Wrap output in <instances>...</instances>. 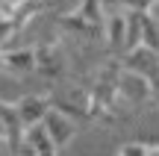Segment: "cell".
Listing matches in <instances>:
<instances>
[{
	"instance_id": "6da1fadb",
	"label": "cell",
	"mask_w": 159,
	"mask_h": 156,
	"mask_svg": "<svg viewBox=\"0 0 159 156\" xmlns=\"http://www.w3.org/2000/svg\"><path fill=\"white\" fill-rule=\"evenodd\" d=\"M35 74L50 80V82H59L68 77V62H65V53L59 47V41L35 44Z\"/></svg>"
},
{
	"instance_id": "7a4b0ae2",
	"label": "cell",
	"mask_w": 159,
	"mask_h": 156,
	"mask_svg": "<svg viewBox=\"0 0 159 156\" xmlns=\"http://www.w3.org/2000/svg\"><path fill=\"white\" fill-rule=\"evenodd\" d=\"M121 65L130 71H139L142 77H148L150 86L156 88V97H159V50H150V47L139 44L121 56Z\"/></svg>"
},
{
	"instance_id": "3957f363",
	"label": "cell",
	"mask_w": 159,
	"mask_h": 156,
	"mask_svg": "<svg viewBox=\"0 0 159 156\" xmlns=\"http://www.w3.org/2000/svg\"><path fill=\"white\" fill-rule=\"evenodd\" d=\"M53 24H56L59 33L65 35H74V38H85V41H94L100 38V35H106V27L103 24H94L89 21V18L77 15V12H56V18H53Z\"/></svg>"
},
{
	"instance_id": "277c9868",
	"label": "cell",
	"mask_w": 159,
	"mask_h": 156,
	"mask_svg": "<svg viewBox=\"0 0 159 156\" xmlns=\"http://www.w3.org/2000/svg\"><path fill=\"white\" fill-rule=\"evenodd\" d=\"M118 88H121V97L130 100L133 106H144V103H153L156 100V88L150 86V80L142 77L139 71H130V68L121 71Z\"/></svg>"
},
{
	"instance_id": "5b68a950",
	"label": "cell",
	"mask_w": 159,
	"mask_h": 156,
	"mask_svg": "<svg viewBox=\"0 0 159 156\" xmlns=\"http://www.w3.org/2000/svg\"><path fill=\"white\" fill-rule=\"evenodd\" d=\"M106 47L112 56H124L127 53V9H109L106 15Z\"/></svg>"
},
{
	"instance_id": "8992f818",
	"label": "cell",
	"mask_w": 159,
	"mask_h": 156,
	"mask_svg": "<svg viewBox=\"0 0 159 156\" xmlns=\"http://www.w3.org/2000/svg\"><path fill=\"white\" fill-rule=\"evenodd\" d=\"M56 141H53L50 130L44 127V121L39 124H30L27 130H24V141H21V153H56Z\"/></svg>"
},
{
	"instance_id": "52a82bcc",
	"label": "cell",
	"mask_w": 159,
	"mask_h": 156,
	"mask_svg": "<svg viewBox=\"0 0 159 156\" xmlns=\"http://www.w3.org/2000/svg\"><path fill=\"white\" fill-rule=\"evenodd\" d=\"M15 106L21 112V121L30 127V124H39L47 118V112L53 109V97L50 94H24Z\"/></svg>"
},
{
	"instance_id": "ba28073f",
	"label": "cell",
	"mask_w": 159,
	"mask_h": 156,
	"mask_svg": "<svg viewBox=\"0 0 159 156\" xmlns=\"http://www.w3.org/2000/svg\"><path fill=\"white\" fill-rule=\"evenodd\" d=\"M44 127L50 130V136H53L59 150L71 145V139H74V118L71 115H65V112H59V109H50L47 118H44Z\"/></svg>"
},
{
	"instance_id": "9c48e42d",
	"label": "cell",
	"mask_w": 159,
	"mask_h": 156,
	"mask_svg": "<svg viewBox=\"0 0 159 156\" xmlns=\"http://www.w3.org/2000/svg\"><path fill=\"white\" fill-rule=\"evenodd\" d=\"M6 62H9L12 74H35V47L6 50Z\"/></svg>"
},
{
	"instance_id": "30bf717a",
	"label": "cell",
	"mask_w": 159,
	"mask_h": 156,
	"mask_svg": "<svg viewBox=\"0 0 159 156\" xmlns=\"http://www.w3.org/2000/svg\"><path fill=\"white\" fill-rule=\"evenodd\" d=\"M71 12H77V15H83V18H89V21H94V24H103L106 27V3L103 0H77V6Z\"/></svg>"
},
{
	"instance_id": "8fae6325",
	"label": "cell",
	"mask_w": 159,
	"mask_h": 156,
	"mask_svg": "<svg viewBox=\"0 0 159 156\" xmlns=\"http://www.w3.org/2000/svg\"><path fill=\"white\" fill-rule=\"evenodd\" d=\"M142 44L150 47V50H159V24L150 12H144V35H142Z\"/></svg>"
},
{
	"instance_id": "7c38bea8",
	"label": "cell",
	"mask_w": 159,
	"mask_h": 156,
	"mask_svg": "<svg viewBox=\"0 0 159 156\" xmlns=\"http://www.w3.org/2000/svg\"><path fill=\"white\" fill-rule=\"evenodd\" d=\"M121 156H136V153H153V141L150 139H136V141H124L118 145Z\"/></svg>"
},
{
	"instance_id": "4fadbf2b",
	"label": "cell",
	"mask_w": 159,
	"mask_h": 156,
	"mask_svg": "<svg viewBox=\"0 0 159 156\" xmlns=\"http://www.w3.org/2000/svg\"><path fill=\"white\" fill-rule=\"evenodd\" d=\"M0 74H12L9 71V62H6V53L0 50Z\"/></svg>"
},
{
	"instance_id": "5bb4252c",
	"label": "cell",
	"mask_w": 159,
	"mask_h": 156,
	"mask_svg": "<svg viewBox=\"0 0 159 156\" xmlns=\"http://www.w3.org/2000/svg\"><path fill=\"white\" fill-rule=\"evenodd\" d=\"M156 106H159V97H156Z\"/></svg>"
}]
</instances>
